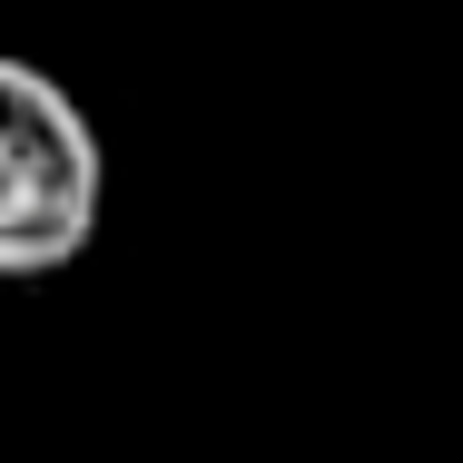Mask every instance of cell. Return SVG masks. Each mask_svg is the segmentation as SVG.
Returning a JSON list of instances; mask_svg holds the SVG:
<instances>
[{
  "label": "cell",
  "mask_w": 463,
  "mask_h": 463,
  "mask_svg": "<svg viewBox=\"0 0 463 463\" xmlns=\"http://www.w3.org/2000/svg\"><path fill=\"white\" fill-rule=\"evenodd\" d=\"M99 158L90 109L30 60H0V277H60L99 237Z\"/></svg>",
  "instance_id": "obj_1"
}]
</instances>
